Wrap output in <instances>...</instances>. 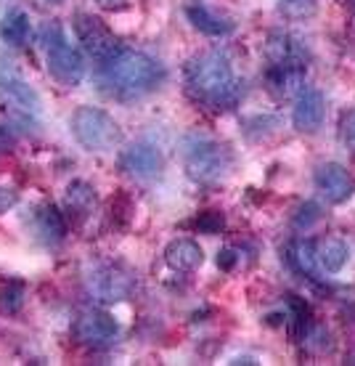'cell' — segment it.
I'll use <instances>...</instances> for the list:
<instances>
[{"mask_svg": "<svg viewBox=\"0 0 355 366\" xmlns=\"http://www.w3.org/2000/svg\"><path fill=\"white\" fill-rule=\"evenodd\" d=\"M231 364H255L252 358H236V361H231Z\"/></svg>", "mask_w": 355, "mask_h": 366, "instance_id": "f546056e", "label": "cell"}, {"mask_svg": "<svg viewBox=\"0 0 355 366\" xmlns=\"http://www.w3.org/2000/svg\"><path fill=\"white\" fill-rule=\"evenodd\" d=\"M194 229L201 231V234H210V237H215V234H220V231L226 229V215L220 210H204L196 215V220H194Z\"/></svg>", "mask_w": 355, "mask_h": 366, "instance_id": "44dd1931", "label": "cell"}, {"mask_svg": "<svg viewBox=\"0 0 355 366\" xmlns=\"http://www.w3.org/2000/svg\"><path fill=\"white\" fill-rule=\"evenodd\" d=\"M291 263L294 268L305 274L310 282H321L324 276H321V263H319V255H316V244L310 242V239H297L294 244H291Z\"/></svg>", "mask_w": 355, "mask_h": 366, "instance_id": "2e32d148", "label": "cell"}, {"mask_svg": "<svg viewBox=\"0 0 355 366\" xmlns=\"http://www.w3.org/2000/svg\"><path fill=\"white\" fill-rule=\"evenodd\" d=\"M16 144V136H14V130L9 125H0V152H11Z\"/></svg>", "mask_w": 355, "mask_h": 366, "instance_id": "83f0119b", "label": "cell"}, {"mask_svg": "<svg viewBox=\"0 0 355 366\" xmlns=\"http://www.w3.org/2000/svg\"><path fill=\"white\" fill-rule=\"evenodd\" d=\"M51 3H64V0H51Z\"/></svg>", "mask_w": 355, "mask_h": 366, "instance_id": "1f68e13d", "label": "cell"}, {"mask_svg": "<svg viewBox=\"0 0 355 366\" xmlns=\"http://www.w3.org/2000/svg\"><path fill=\"white\" fill-rule=\"evenodd\" d=\"M186 16H189V21H191L199 32H204V35H210V37H226L228 32L234 29L231 21L220 19L218 14H212L210 9H204L199 3H196V6H189V9H186Z\"/></svg>", "mask_w": 355, "mask_h": 366, "instance_id": "9a60e30c", "label": "cell"}, {"mask_svg": "<svg viewBox=\"0 0 355 366\" xmlns=\"http://www.w3.org/2000/svg\"><path fill=\"white\" fill-rule=\"evenodd\" d=\"M69 125H72L77 144L88 152H111L122 144V130H119L117 119L99 107H80L72 114Z\"/></svg>", "mask_w": 355, "mask_h": 366, "instance_id": "277c9868", "label": "cell"}, {"mask_svg": "<svg viewBox=\"0 0 355 366\" xmlns=\"http://www.w3.org/2000/svg\"><path fill=\"white\" fill-rule=\"evenodd\" d=\"M40 35H43V48H46L48 74L64 88H77L85 77V61L80 51L69 43L64 27L59 21H48Z\"/></svg>", "mask_w": 355, "mask_h": 366, "instance_id": "3957f363", "label": "cell"}, {"mask_svg": "<svg viewBox=\"0 0 355 366\" xmlns=\"http://www.w3.org/2000/svg\"><path fill=\"white\" fill-rule=\"evenodd\" d=\"M350 3V9H353V14H355V0H347Z\"/></svg>", "mask_w": 355, "mask_h": 366, "instance_id": "4dcf8cb0", "label": "cell"}, {"mask_svg": "<svg viewBox=\"0 0 355 366\" xmlns=\"http://www.w3.org/2000/svg\"><path fill=\"white\" fill-rule=\"evenodd\" d=\"M119 167L128 175H136V178H151V175H159L164 167L162 152L154 147V144H133L128 147L122 154H119Z\"/></svg>", "mask_w": 355, "mask_h": 366, "instance_id": "9c48e42d", "label": "cell"}, {"mask_svg": "<svg viewBox=\"0 0 355 366\" xmlns=\"http://www.w3.org/2000/svg\"><path fill=\"white\" fill-rule=\"evenodd\" d=\"M342 138H345V144L355 152V109H350L342 117Z\"/></svg>", "mask_w": 355, "mask_h": 366, "instance_id": "d4e9b609", "label": "cell"}, {"mask_svg": "<svg viewBox=\"0 0 355 366\" xmlns=\"http://www.w3.org/2000/svg\"><path fill=\"white\" fill-rule=\"evenodd\" d=\"M234 165L231 149L218 141H194L186 152V175L199 186L223 181Z\"/></svg>", "mask_w": 355, "mask_h": 366, "instance_id": "5b68a950", "label": "cell"}, {"mask_svg": "<svg viewBox=\"0 0 355 366\" xmlns=\"http://www.w3.org/2000/svg\"><path fill=\"white\" fill-rule=\"evenodd\" d=\"M164 260L173 271L189 274V271H196L204 263V252L194 239H173L164 249Z\"/></svg>", "mask_w": 355, "mask_h": 366, "instance_id": "5bb4252c", "label": "cell"}, {"mask_svg": "<svg viewBox=\"0 0 355 366\" xmlns=\"http://www.w3.org/2000/svg\"><path fill=\"white\" fill-rule=\"evenodd\" d=\"M119 335L117 321L106 311H85L74 324V337L88 348H106Z\"/></svg>", "mask_w": 355, "mask_h": 366, "instance_id": "ba28073f", "label": "cell"}, {"mask_svg": "<svg viewBox=\"0 0 355 366\" xmlns=\"http://www.w3.org/2000/svg\"><path fill=\"white\" fill-rule=\"evenodd\" d=\"M305 74H308V66L271 64L265 72V83H268V91L274 93L276 99H294L305 88Z\"/></svg>", "mask_w": 355, "mask_h": 366, "instance_id": "4fadbf2b", "label": "cell"}, {"mask_svg": "<svg viewBox=\"0 0 355 366\" xmlns=\"http://www.w3.org/2000/svg\"><path fill=\"white\" fill-rule=\"evenodd\" d=\"M96 3H99L104 11H119L128 6V0H96Z\"/></svg>", "mask_w": 355, "mask_h": 366, "instance_id": "f1b7e54d", "label": "cell"}, {"mask_svg": "<svg viewBox=\"0 0 355 366\" xmlns=\"http://www.w3.org/2000/svg\"><path fill=\"white\" fill-rule=\"evenodd\" d=\"M316 255H319V263H321V268H324V271H329V274H337V271H342V268H345L347 257H350V249H347V244L342 242V239L326 237L319 247H316Z\"/></svg>", "mask_w": 355, "mask_h": 366, "instance_id": "d6986e66", "label": "cell"}, {"mask_svg": "<svg viewBox=\"0 0 355 366\" xmlns=\"http://www.w3.org/2000/svg\"><path fill=\"white\" fill-rule=\"evenodd\" d=\"M21 302H24V284L21 282L9 284V287L0 292V311L16 313L19 308H21Z\"/></svg>", "mask_w": 355, "mask_h": 366, "instance_id": "7402d4cb", "label": "cell"}, {"mask_svg": "<svg viewBox=\"0 0 355 366\" xmlns=\"http://www.w3.org/2000/svg\"><path fill=\"white\" fill-rule=\"evenodd\" d=\"M64 204H66V210L72 212V215H77V218H85V215L96 207V189H93L88 181H72L69 186H66Z\"/></svg>", "mask_w": 355, "mask_h": 366, "instance_id": "e0dca14e", "label": "cell"}, {"mask_svg": "<svg viewBox=\"0 0 355 366\" xmlns=\"http://www.w3.org/2000/svg\"><path fill=\"white\" fill-rule=\"evenodd\" d=\"M88 290L101 302L128 300L136 292V276L122 266H101L88 276Z\"/></svg>", "mask_w": 355, "mask_h": 366, "instance_id": "52a82bcc", "label": "cell"}, {"mask_svg": "<svg viewBox=\"0 0 355 366\" xmlns=\"http://www.w3.org/2000/svg\"><path fill=\"white\" fill-rule=\"evenodd\" d=\"M236 260H239V255L234 252V249H220L218 252V268L220 271H234V268H236Z\"/></svg>", "mask_w": 355, "mask_h": 366, "instance_id": "4316f807", "label": "cell"}, {"mask_svg": "<svg viewBox=\"0 0 355 366\" xmlns=\"http://www.w3.org/2000/svg\"><path fill=\"white\" fill-rule=\"evenodd\" d=\"M72 29L77 40H80V46L85 48V54L93 56L96 61H106L114 51H119V43L114 32H111L99 16H93V14H77L72 21Z\"/></svg>", "mask_w": 355, "mask_h": 366, "instance_id": "8992f818", "label": "cell"}, {"mask_svg": "<svg viewBox=\"0 0 355 366\" xmlns=\"http://www.w3.org/2000/svg\"><path fill=\"white\" fill-rule=\"evenodd\" d=\"M19 202V192H14L11 186H0V215L9 212L11 207H16Z\"/></svg>", "mask_w": 355, "mask_h": 366, "instance_id": "484cf974", "label": "cell"}, {"mask_svg": "<svg viewBox=\"0 0 355 366\" xmlns=\"http://www.w3.org/2000/svg\"><path fill=\"white\" fill-rule=\"evenodd\" d=\"M319 218H321L319 204H313V202H308V204H305V207L300 210V215L294 218V226H297V229H310V226H313V223H316Z\"/></svg>", "mask_w": 355, "mask_h": 366, "instance_id": "cb8c5ba5", "label": "cell"}, {"mask_svg": "<svg viewBox=\"0 0 355 366\" xmlns=\"http://www.w3.org/2000/svg\"><path fill=\"white\" fill-rule=\"evenodd\" d=\"M316 186L321 189V194L326 197L331 204H342L355 194V181L353 175L347 173L345 167L337 162H326L316 170Z\"/></svg>", "mask_w": 355, "mask_h": 366, "instance_id": "7c38bea8", "label": "cell"}, {"mask_svg": "<svg viewBox=\"0 0 355 366\" xmlns=\"http://www.w3.org/2000/svg\"><path fill=\"white\" fill-rule=\"evenodd\" d=\"M281 11L289 19H305L316 11V0H281Z\"/></svg>", "mask_w": 355, "mask_h": 366, "instance_id": "603a6c76", "label": "cell"}, {"mask_svg": "<svg viewBox=\"0 0 355 366\" xmlns=\"http://www.w3.org/2000/svg\"><path fill=\"white\" fill-rule=\"evenodd\" d=\"M183 74L189 96L210 109H234L244 91V83L234 74L231 59L223 51H204L194 56Z\"/></svg>", "mask_w": 355, "mask_h": 366, "instance_id": "7a4b0ae2", "label": "cell"}, {"mask_svg": "<svg viewBox=\"0 0 355 366\" xmlns=\"http://www.w3.org/2000/svg\"><path fill=\"white\" fill-rule=\"evenodd\" d=\"M29 37V16L21 9L9 11L0 19V40L6 46H24Z\"/></svg>", "mask_w": 355, "mask_h": 366, "instance_id": "ac0fdd59", "label": "cell"}, {"mask_svg": "<svg viewBox=\"0 0 355 366\" xmlns=\"http://www.w3.org/2000/svg\"><path fill=\"white\" fill-rule=\"evenodd\" d=\"M324 114H326L324 93L319 88H302L297 101H294V112H291L294 128L300 133H316L324 125Z\"/></svg>", "mask_w": 355, "mask_h": 366, "instance_id": "30bf717a", "label": "cell"}, {"mask_svg": "<svg viewBox=\"0 0 355 366\" xmlns=\"http://www.w3.org/2000/svg\"><path fill=\"white\" fill-rule=\"evenodd\" d=\"M265 56H268V61L271 64H300V66H308V48L302 43L300 37L289 35V32H284V29H276L268 35L265 40Z\"/></svg>", "mask_w": 355, "mask_h": 366, "instance_id": "8fae6325", "label": "cell"}, {"mask_svg": "<svg viewBox=\"0 0 355 366\" xmlns=\"http://www.w3.org/2000/svg\"><path fill=\"white\" fill-rule=\"evenodd\" d=\"M164 66L144 51L119 46V51L99 64V83L106 96L119 101L141 99L164 83Z\"/></svg>", "mask_w": 355, "mask_h": 366, "instance_id": "6da1fadb", "label": "cell"}, {"mask_svg": "<svg viewBox=\"0 0 355 366\" xmlns=\"http://www.w3.org/2000/svg\"><path fill=\"white\" fill-rule=\"evenodd\" d=\"M37 229H40V234H46V239H51V242H61L64 239L66 223L56 204H43L37 210Z\"/></svg>", "mask_w": 355, "mask_h": 366, "instance_id": "ffe728a7", "label": "cell"}]
</instances>
